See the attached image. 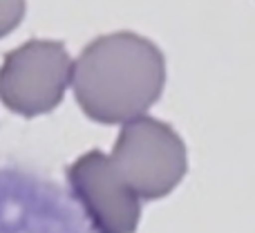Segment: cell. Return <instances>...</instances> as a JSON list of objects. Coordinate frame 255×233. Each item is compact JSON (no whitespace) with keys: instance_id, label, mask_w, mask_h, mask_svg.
Instances as JSON below:
<instances>
[{"instance_id":"3","label":"cell","mask_w":255,"mask_h":233,"mask_svg":"<svg viewBox=\"0 0 255 233\" xmlns=\"http://www.w3.org/2000/svg\"><path fill=\"white\" fill-rule=\"evenodd\" d=\"M72 65L58 40H27L4 56L0 67V99L20 115H43L61 103L72 83Z\"/></svg>"},{"instance_id":"1","label":"cell","mask_w":255,"mask_h":233,"mask_svg":"<svg viewBox=\"0 0 255 233\" xmlns=\"http://www.w3.org/2000/svg\"><path fill=\"white\" fill-rule=\"evenodd\" d=\"M166 85V56L136 31L94 38L72 65L76 101L99 123H128L143 117Z\"/></svg>"},{"instance_id":"5","label":"cell","mask_w":255,"mask_h":233,"mask_svg":"<svg viewBox=\"0 0 255 233\" xmlns=\"http://www.w3.org/2000/svg\"><path fill=\"white\" fill-rule=\"evenodd\" d=\"M27 9V0H0V38L11 34L20 25Z\"/></svg>"},{"instance_id":"4","label":"cell","mask_w":255,"mask_h":233,"mask_svg":"<svg viewBox=\"0 0 255 233\" xmlns=\"http://www.w3.org/2000/svg\"><path fill=\"white\" fill-rule=\"evenodd\" d=\"M70 184L97 233H134L141 204L112 159L90 150L70 166Z\"/></svg>"},{"instance_id":"2","label":"cell","mask_w":255,"mask_h":233,"mask_svg":"<svg viewBox=\"0 0 255 233\" xmlns=\"http://www.w3.org/2000/svg\"><path fill=\"white\" fill-rule=\"evenodd\" d=\"M112 164L126 184L143 200H161L188 171V153L175 128L152 117L124 123L112 150Z\"/></svg>"}]
</instances>
